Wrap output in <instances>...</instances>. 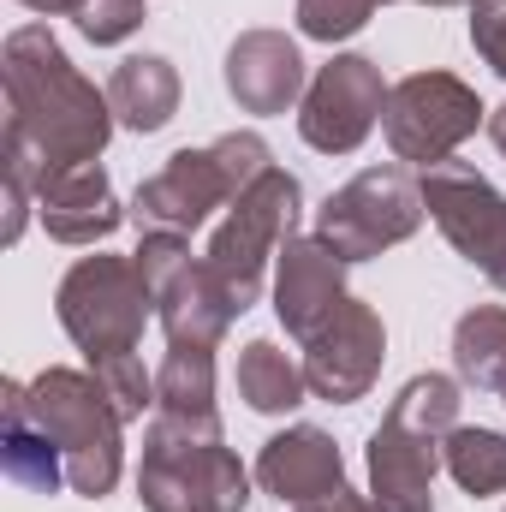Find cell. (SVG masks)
<instances>
[{"instance_id":"cell-5","label":"cell","mask_w":506,"mask_h":512,"mask_svg":"<svg viewBox=\"0 0 506 512\" xmlns=\"http://www.w3.org/2000/svg\"><path fill=\"white\" fill-rule=\"evenodd\" d=\"M30 417L54 435V447L66 453V489L84 501L114 495L120 471H126V417L114 411L108 387L90 370H42L36 382H24Z\"/></svg>"},{"instance_id":"cell-19","label":"cell","mask_w":506,"mask_h":512,"mask_svg":"<svg viewBox=\"0 0 506 512\" xmlns=\"http://www.w3.org/2000/svg\"><path fill=\"white\" fill-rule=\"evenodd\" d=\"M108 102H114V120L126 131H137V137L161 131L179 114V66L167 54H131L108 78Z\"/></svg>"},{"instance_id":"cell-13","label":"cell","mask_w":506,"mask_h":512,"mask_svg":"<svg viewBox=\"0 0 506 512\" xmlns=\"http://www.w3.org/2000/svg\"><path fill=\"white\" fill-rule=\"evenodd\" d=\"M387 358V328L381 310L364 298H346L310 340H304V382L328 405H358L381 376Z\"/></svg>"},{"instance_id":"cell-10","label":"cell","mask_w":506,"mask_h":512,"mask_svg":"<svg viewBox=\"0 0 506 512\" xmlns=\"http://www.w3.org/2000/svg\"><path fill=\"white\" fill-rule=\"evenodd\" d=\"M477 126H489V108L453 72H411L387 90V108H381L387 149L405 167H423V173L453 161V149L465 137H477Z\"/></svg>"},{"instance_id":"cell-32","label":"cell","mask_w":506,"mask_h":512,"mask_svg":"<svg viewBox=\"0 0 506 512\" xmlns=\"http://www.w3.org/2000/svg\"><path fill=\"white\" fill-rule=\"evenodd\" d=\"M501 399H506V393H501Z\"/></svg>"},{"instance_id":"cell-18","label":"cell","mask_w":506,"mask_h":512,"mask_svg":"<svg viewBox=\"0 0 506 512\" xmlns=\"http://www.w3.org/2000/svg\"><path fill=\"white\" fill-rule=\"evenodd\" d=\"M0 471L30 495H60L66 489V453L30 417L24 382H0Z\"/></svg>"},{"instance_id":"cell-4","label":"cell","mask_w":506,"mask_h":512,"mask_svg":"<svg viewBox=\"0 0 506 512\" xmlns=\"http://www.w3.org/2000/svg\"><path fill=\"white\" fill-rule=\"evenodd\" d=\"M274 167L262 131H227L203 149H179L167 155L161 173H149L131 197V227L137 233H179L191 239L215 209L239 203L256 179Z\"/></svg>"},{"instance_id":"cell-12","label":"cell","mask_w":506,"mask_h":512,"mask_svg":"<svg viewBox=\"0 0 506 512\" xmlns=\"http://www.w3.org/2000/svg\"><path fill=\"white\" fill-rule=\"evenodd\" d=\"M387 78L370 54H334L304 102H298V137L316 149V155H358L364 137L381 126V108H387Z\"/></svg>"},{"instance_id":"cell-2","label":"cell","mask_w":506,"mask_h":512,"mask_svg":"<svg viewBox=\"0 0 506 512\" xmlns=\"http://www.w3.org/2000/svg\"><path fill=\"white\" fill-rule=\"evenodd\" d=\"M143 512H245L251 471L221 435V417H179L149 411L143 465H137Z\"/></svg>"},{"instance_id":"cell-27","label":"cell","mask_w":506,"mask_h":512,"mask_svg":"<svg viewBox=\"0 0 506 512\" xmlns=\"http://www.w3.org/2000/svg\"><path fill=\"white\" fill-rule=\"evenodd\" d=\"M471 48L495 78H506V0H471Z\"/></svg>"},{"instance_id":"cell-3","label":"cell","mask_w":506,"mask_h":512,"mask_svg":"<svg viewBox=\"0 0 506 512\" xmlns=\"http://www.w3.org/2000/svg\"><path fill=\"white\" fill-rule=\"evenodd\" d=\"M459 423V382L453 376H411L393 393L387 417L376 423L364 465H370V501L381 512H435V471L441 441Z\"/></svg>"},{"instance_id":"cell-26","label":"cell","mask_w":506,"mask_h":512,"mask_svg":"<svg viewBox=\"0 0 506 512\" xmlns=\"http://www.w3.org/2000/svg\"><path fill=\"white\" fill-rule=\"evenodd\" d=\"M137 30H143V0H84L78 12V36L96 48H120Z\"/></svg>"},{"instance_id":"cell-20","label":"cell","mask_w":506,"mask_h":512,"mask_svg":"<svg viewBox=\"0 0 506 512\" xmlns=\"http://www.w3.org/2000/svg\"><path fill=\"white\" fill-rule=\"evenodd\" d=\"M453 370L477 393H506V304H477L453 322Z\"/></svg>"},{"instance_id":"cell-23","label":"cell","mask_w":506,"mask_h":512,"mask_svg":"<svg viewBox=\"0 0 506 512\" xmlns=\"http://www.w3.org/2000/svg\"><path fill=\"white\" fill-rule=\"evenodd\" d=\"M155 411L221 417L215 411V352L209 346H167V358L155 370Z\"/></svg>"},{"instance_id":"cell-9","label":"cell","mask_w":506,"mask_h":512,"mask_svg":"<svg viewBox=\"0 0 506 512\" xmlns=\"http://www.w3.org/2000/svg\"><path fill=\"white\" fill-rule=\"evenodd\" d=\"M423 215V179H411V167H364L358 179L328 191V203L316 209V239H328L346 262H370L405 245Z\"/></svg>"},{"instance_id":"cell-16","label":"cell","mask_w":506,"mask_h":512,"mask_svg":"<svg viewBox=\"0 0 506 512\" xmlns=\"http://www.w3.org/2000/svg\"><path fill=\"white\" fill-rule=\"evenodd\" d=\"M256 483H262L268 495L292 501V507L334 501V495H346V489H352V483H346V459H340L334 435H328V429H316V423H292V429L268 435V441H262V453H256Z\"/></svg>"},{"instance_id":"cell-21","label":"cell","mask_w":506,"mask_h":512,"mask_svg":"<svg viewBox=\"0 0 506 512\" xmlns=\"http://www.w3.org/2000/svg\"><path fill=\"white\" fill-rule=\"evenodd\" d=\"M239 399L262 411V417H286L310 399V382H304V364H292L274 340H251L239 352Z\"/></svg>"},{"instance_id":"cell-7","label":"cell","mask_w":506,"mask_h":512,"mask_svg":"<svg viewBox=\"0 0 506 512\" xmlns=\"http://www.w3.org/2000/svg\"><path fill=\"white\" fill-rule=\"evenodd\" d=\"M298 209H304V185L286 167H268L251 191L227 209V221L215 227L203 262L215 268V280L233 292L239 310H251L256 298H262L268 262L280 256L286 239H298Z\"/></svg>"},{"instance_id":"cell-6","label":"cell","mask_w":506,"mask_h":512,"mask_svg":"<svg viewBox=\"0 0 506 512\" xmlns=\"http://www.w3.org/2000/svg\"><path fill=\"white\" fill-rule=\"evenodd\" d=\"M149 310H155V298H149V280H143L137 256H114V251L78 256L66 268L60 292H54V316L90 364L137 352L143 328H149Z\"/></svg>"},{"instance_id":"cell-28","label":"cell","mask_w":506,"mask_h":512,"mask_svg":"<svg viewBox=\"0 0 506 512\" xmlns=\"http://www.w3.org/2000/svg\"><path fill=\"white\" fill-rule=\"evenodd\" d=\"M298 512H381V507L370 495H352V489H346V495H334V501H310V507H298Z\"/></svg>"},{"instance_id":"cell-8","label":"cell","mask_w":506,"mask_h":512,"mask_svg":"<svg viewBox=\"0 0 506 512\" xmlns=\"http://www.w3.org/2000/svg\"><path fill=\"white\" fill-rule=\"evenodd\" d=\"M137 268L149 280V298H155V316H161V334L167 346H221L227 328L245 316L233 304V292L215 280V268L203 256H191V239L179 233H143L137 245Z\"/></svg>"},{"instance_id":"cell-11","label":"cell","mask_w":506,"mask_h":512,"mask_svg":"<svg viewBox=\"0 0 506 512\" xmlns=\"http://www.w3.org/2000/svg\"><path fill=\"white\" fill-rule=\"evenodd\" d=\"M423 209L441 239L465 256L495 292H506V197L465 161H441L423 173Z\"/></svg>"},{"instance_id":"cell-24","label":"cell","mask_w":506,"mask_h":512,"mask_svg":"<svg viewBox=\"0 0 506 512\" xmlns=\"http://www.w3.org/2000/svg\"><path fill=\"white\" fill-rule=\"evenodd\" d=\"M90 376L108 387V399H114V411L137 423L143 411H155V376L143 370V358L137 352H120V358H102V364H90Z\"/></svg>"},{"instance_id":"cell-15","label":"cell","mask_w":506,"mask_h":512,"mask_svg":"<svg viewBox=\"0 0 506 512\" xmlns=\"http://www.w3.org/2000/svg\"><path fill=\"white\" fill-rule=\"evenodd\" d=\"M36 215L48 227V239L60 245H102L120 233V221H131V209H120L114 179L102 161H78V167H54L36 185Z\"/></svg>"},{"instance_id":"cell-25","label":"cell","mask_w":506,"mask_h":512,"mask_svg":"<svg viewBox=\"0 0 506 512\" xmlns=\"http://www.w3.org/2000/svg\"><path fill=\"white\" fill-rule=\"evenodd\" d=\"M381 0H298V30L310 42H346L376 18Z\"/></svg>"},{"instance_id":"cell-30","label":"cell","mask_w":506,"mask_h":512,"mask_svg":"<svg viewBox=\"0 0 506 512\" xmlns=\"http://www.w3.org/2000/svg\"><path fill=\"white\" fill-rule=\"evenodd\" d=\"M489 143L506 155V102H501V108H489Z\"/></svg>"},{"instance_id":"cell-14","label":"cell","mask_w":506,"mask_h":512,"mask_svg":"<svg viewBox=\"0 0 506 512\" xmlns=\"http://www.w3.org/2000/svg\"><path fill=\"white\" fill-rule=\"evenodd\" d=\"M346 256L334 251L328 239H316V233H298V239H286L280 256H274V316H280V328L304 346L352 292H346Z\"/></svg>"},{"instance_id":"cell-29","label":"cell","mask_w":506,"mask_h":512,"mask_svg":"<svg viewBox=\"0 0 506 512\" xmlns=\"http://www.w3.org/2000/svg\"><path fill=\"white\" fill-rule=\"evenodd\" d=\"M24 12H42V18H78L84 0H18Z\"/></svg>"},{"instance_id":"cell-22","label":"cell","mask_w":506,"mask_h":512,"mask_svg":"<svg viewBox=\"0 0 506 512\" xmlns=\"http://www.w3.org/2000/svg\"><path fill=\"white\" fill-rule=\"evenodd\" d=\"M441 465H447V477H453L471 501L506 495V435H501V429L453 423V429H447V441H441Z\"/></svg>"},{"instance_id":"cell-1","label":"cell","mask_w":506,"mask_h":512,"mask_svg":"<svg viewBox=\"0 0 506 512\" xmlns=\"http://www.w3.org/2000/svg\"><path fill=\"white\" fill-rule=\"evenodd\" d=\"M0 84H6V131H18L42 173L96 161L114 137V102L96 90L72 54L54 42L48 24H18L0 48Z\"/></svg>"},{"instance_id":"cell-17","label":"cell","mask_w":506,"mask_h":512,"mask_svg":"<svg viewBox=\"0 0 506 512\" xmlns=\"http://www.w3.org/2000/svg\"><path fill=\"white\" fill-rule=\"evenodd\" d=\"M304 90V54L286 30H245L227 48V96L245 114H286L292 102H304Z\"/></svg>"},{"instance_id":"cell-31","label":"cell","mask_w":506,"mask_h":512,"mask_svg":"<svg viewBox=\"0 0 506 512\" xmlns=\"http://www.w3.org/2000/svg\"><path fill=\"white\" fill-rule=\"evenodd\" d=\"M381 6H399V0H381ZM417 6H471V0H417Z\"/></svg>"}]
</instances>
